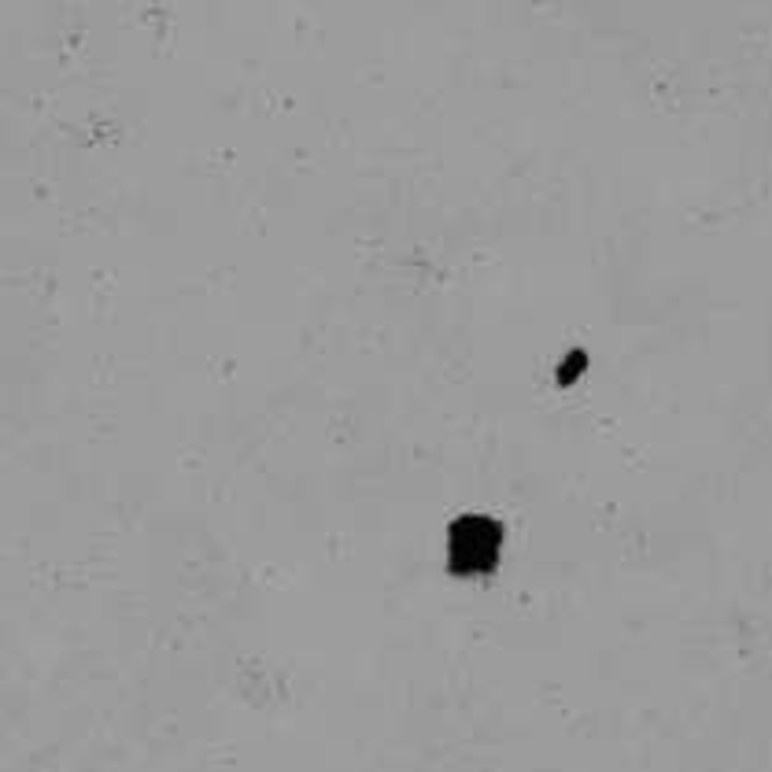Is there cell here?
I'll return each mask as SVG.
<instances>
[{
    "label": "cell",
    "mask_w": 772,
    "mask_h": 772,
    "mask_svg": "<svg viewBox=\"0 0 772 772\" xmlns=\"http://www.w3.org/2000/svg\"><path fill=\"white\" fill-rule=\"evenodd\" d=\"M503 555V525L488 514H466L447 532V566L459 577L492 573Z\"/></svg>",
    "instance_id": "6da1fadb"
}]
</instances>
